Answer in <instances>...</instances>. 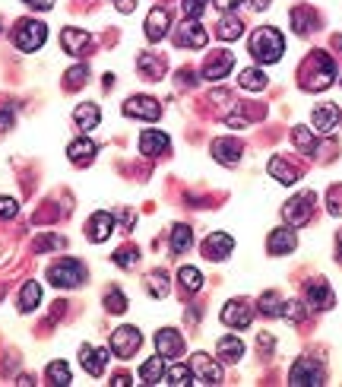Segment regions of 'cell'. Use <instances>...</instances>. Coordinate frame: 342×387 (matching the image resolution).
Returning <instances> with one entry per match:
<instances>
[{
  "label": "cell",
  "instance_id": "16",
  "mask_svg": "<svg viewBox=\"0 0 342 387\" xmlns=\"http://www.w3.org/2000/svg\"><path fill=\"white\" fill-rule=\"evenodd\" d=\"M231 67H235V58H231V51H216L203 67V76L206 80H225L231 74Z\"/></svg>",
  "mask_w": 342,
  "mask_h": 387
},
{
  "label": "cell",
  "instance_id": "12",
  "mask_svg": "<svg viewBox=\"0 0 342 387\" xmlns=\"http://www.w3.org/2000/svg\"><path fill=\"white\" fill-rule=\"evenodd\" d=\"M231 247H235V239L225 235V232H212L209 239L203 241V257L206 261H225L231 254Z\"/></svg>",
  "mask_w": 342,
  "mask_h": 387
},
{
  "label": "cell",
  "instance_id": "21",
  "mask_svg": "<svg viewBox=\"0 0 342 387\" xmlns=\"http://www.w3.org/2000/svg\"><path fill=\"white\" fill-rule=\"evenodd\" d=\"M60 45H64V51H70V54H86V51L92 48V35L82 32V29H64Z\"/></svg>",
  "mask_w": 342,
  "mask_h": 387
},
{
  "label": "cell",
  "instance_id": "38",
  "mask_svg": "<svg viewBox=\"0 0 342 387\" xmlns=\"http://www.w3.org/2000/svg\"><path fill=\"white\" fill-rule=\"evenodd\" d=\"M146 286H149V292H152L155 298H165L168 296V273H162V270H155V273H149L146 276Z\"/></svg>",
  "mask_w": 342,
  "mask_h": 387
},
{
  "label": "cell",
  "instance_id": "4",
  "mask_svg": "<svg viewBox=\"0 0 342 387\" xmlns=\"http://www.w3.org/2000/svg\"><path fill=\"white\" fill-rule=\"evenodd\" d=\"M45 38H48V29H45V23H38V19H23V23H16V29H13V45H16L19 51H38L41 45H45Z\"/></svg>",
  "mask_w": 342,
  "mask_h": 387
},
{
  "label": "cell",
  "instance_id": "40",
  "mask_svg": "<svg viewBox=\"0 0 342 387\" xmlns=\"http://www.w3.org/2000/svg\"><path fill=\"white\" fill-rule=\"evenodd\" d=\"M260 311L266 314V318H279V314H282V298H279L276 292H263L260 296Z\"/></svg>",
  "mask_w": 342,
  "mask_h": 387
},
{
  "label": "cell",
  "instance_id": "35",
  "mask_svg": "<svg viewBox=\"0 0 342 387\" xmlns=\"http://www.w3.org/2000/svg\"><path fill=\"white\" fill-rule=\"evenodd\" d=\"M139 74H146L149 80H162L165 76V60H159L155 54H139Z\"/></svg>",
  "mask_w": 342,
  "mask_h": 387
},
{
  "label": "cell",
  "instance_id": "56",
  "mask_svg": "<svg viewBox=\"0 0 342 387\" xmlns=\"http://www.w3.org/2000/svg\"><path fill=\"white\" fill-rule=\"evenodd\" d=\"M336 245H339V257H342V229H339V235H336Z\"/></svg>",
  "mask_w": 342,
  "mask_h": 387
},
{
  "label": "cell",
  "instance_id": "39",
  "mask_svg": "<svg viewBox=\"0 0 342 387\" xmlns=\"http://www.w3.org/2000/svg\"><path fill=\"white\" fill-rule=\"evenodd\" d=\"M48 381L51 384H57V387H67L70 381H73L70 378V365L67 362H51L48 365Z\"/></svg>",
  "mask_w": 342,
  "mask_h": 387
},
{
  "label": "cell",
  "instance_id": "49",
  "mask_svg": "<svg viewBox=\"0 0 342 387\" xmlns=\"http://www.w3.org/2000/svg\"><path fill=\"white\" fill-rule=\"evenodd\" d=\"M13 127V108H0V133H7Z\"/></svg>",
  "mask_w": 342,
  "mask_h": 387
},
{
  "label": "cell",
  "instance_id": "55",
  "mask_svg": "<svg viewBox=\"0 0 342 387\" xmlns=\"http://www.w3.org/2000/svg\"><path fill=\"white\" fill-rule=\"evenodd\" d=\"M260 346H263V349L273 346V340H269V333H260Z\"/></svg>",
  "mask_w": 342,
  "mask_h": 387
},
{
  "label": "cell",
  "instance_id": "8",
  "mask_svg": "<svg viewBox=\"0 0 342 387\" xmlns=\"http://www.w3.org/2000/svg\"><path fill=\"white\" fill-rule=\"evenodd\" d=\"M139 343H143V333L137 327H117L111 333V353L121 355V359H130L139 349Z\"/></svg>",
  "mask_w": 342,
  "mask_h": 387
},
{
  "label": "cell",
  "instance_id": "37",
  "mask_svg": "<svg viewBox=\"0 0 342 387\" xmlns=\"http://www.w3.org/2000/svg\"><path fill=\"white\" fill-rule=\"evenodd\" d=\"M178 280H181V286L187 289V292H196V289H203V273L196 270V267H181V270H178Z\"/></svg>",
  "mask_w": 342,
  "mask_h": 387
},
{
  "label": "cell",
  "instance_id": "52",
  "mask_svg": "<svg viewBox=\"0 0 342 387\" xmlns=\"http://www.w3.org/2000/svg\"><path fill=\"white\" fill-rule=\"evenodd\" d=\"M114 7L121 10V13H133V7H137V0H114Z\"/></svg>",
  "mask_w": 342,
  "mask_h": 387
},
{
  "label": "cell",
  "instance_id": "11",
  "mask_svg": "<svg viewBox=\"0 0 342 387\" xmlns=\"http://www.w3.org/2000/svg\"><path fill=\"white\" fill-rule=\"evenodd\" d=\"M206 29L200 25V19H184L178 29V45L181 48H206Z\"/></svg>",
  "mask_w": 342,
  "mask_h": 387
},
{
  "label": "cell",
  "instance_id": "24",
  "mask_svg": "<svg viewBox=\"0 0 342 387\" xmlns=\"http://www.w3.org/2000/svg\"><path fill=\"white\" fill-rule=\"evenodd\" d=\"M95 153L98 149H95V143H92L89 137H80V140H73L70 146H67V156L73 159L76 165H89L92 159H95Z\"/></svg>",
  "mask_w": 342,
  "mask_h": 387
},
{
  "label": "cell",
  "instance_id": "48",
  "mask_svg": "<svg viewBox=\"0 0 342 387\" xmlns=\"http://www.w3.org/2000/svg\"><path fill=\"white\" fill-rule=\"evenodd\" d=\"M19 213V203L13 197H0V219H13Z\"/></svg>",
  "mask_w": 342,
  "mask_h": 387
},
{
  "label": "cell",
  "instance_id": "2",
  "mask_svg": "<svg viewBox=\"0 0 342 387\" xmlns=\"http://www.w3.org/2000/svg\"><path fill=\"white\" fill-rule=\"evenodd\" d=\"M251 54L260 60V64H276V60L285 54L282 32H279V29H273V25L257 29V32L251 35Z\"/></svg>",
  "mask_w": 342,
  "mask_h": 387
},
{
  "label": "cell",
  "instance_id": "43",
  "mask_svg": "<svg viewBox=\"0 0 342 387\" xmlns=\"http://www.w3.org/2000/svg\"><path fill=\"white\" fill-rule=\"evenodd\" d=\"M89 80V67H73V70H67V76H64V86L67 89H80L82 82Z\"/></svg>",
  "mask_w": 342,
  "mask_h": 387
},
{
  "label": "cell",
  "instance_id": "14",
  "mask_svg": "<svg viewBox=\"0 0 342 387\" xmlns=\"http://www.w3.org/2000/svg\"><path fill=\"white\" fill-rule=\"evenodd\" d=\"M308 302L314 311H326V308H333L336 296H333V289H330V283L326 280H310L308 283Z\"/></svg>",
  "mask_w": 342,
  "mask_h": 387
},
{
  "label": "cell",
  "instance_id": "31",
  "mask_svg": "<svg viewBox=\"0 0 342 387\" xmlns=\"http://www.w3.org/2000/svg\"><path fill=\"white\" fill-rule=\"evenodd\" d=\"M38 302H41V286L38 283H25L23 292H19V302H16L19 311H35Z\"/></svg>",
  "mask_w": 342,
  "mask_h": 387
},
{
  "label": "cell",
  "instance_id": "30",
  "mask_svg": "<svg viewBox=\"0 0 342 387\" xmlns=\"http://www.w3.org/2000/svg\"><path fill=\"white\" fill-rule=\"evenodd\" d=\"M244 355V343L238 337H222L219 340V359L222 362H238Z\"/></svg>",
  "mask_w": 342,
  "mask_h": 387
},
{
  "label": "cell",
  "instance_id": "51",
  "mask_svg": "<svg viewBox=\"0 0 342 387\" xmlns=\"http://www.w3.org/2000/svg\"><path fill=\"white\" fill-rule=\"evenodd\" d=\"M25 7H32V10H51L54 7V0H23Z\"/></svg>",
  "mask_w": 342,
  "mask_h": 387
},
{
  "label": "cell",
  "instance_id": "28",
  "mask_svg": "<svg viewBox=\"0 0 342 387\" xmlns=\"http://www.w3.org/2000/svg\"><path fill=\"white\" fill-rule=\"evenodd\" d=\"M269 175H273L279 184H295V181H298V168H292V165L285 162L282 156L269 159Z\"/></svg>",
  "mask_w": 342,
  "mask_h": 387
},
{
  "label": "cell",
  "instance_id": "1",
  "mask_svg": "<svg viewBox=\"0 0 342 387\" xmlns=\"http://www.w3.org/2000/svg\"><path fill=\"white\" fill-rule=\"evenodd\" d=\"M336 80V60L326 51H310V58L301 67V86L308 92H320Z\"/></svg>",
  "mask_w": 342,
  "mask_h": 387
},
{
  "label": "cell",
  "instance_id": "47",
  "mask_svg": "<svg viewBox=\"0 0 342 387\" xmlns=\"http://www.w3.org/2000/svg\"><path fill=\"white\" fill-rule=\"evenodd\" d=\"M181 7H184V16L187 19H200V13L206 10V0H184Z\"/></svg>",
  "mask_w": 342,
  "mask_h": 387
},
{
  "label": "cell",
  "instance_id": "26",
  "mask_svg": "<svg viewBox=\"0 0 342 387\" xmlns=\"http://www.w3.org/2000/svg\"><path fill=\"white\" fill-rule=\"evenodd\" d=\"M139 381L143 384H159L165 381V355H152L146 362L139 365Z\"/></svg>",
  "mask_w": 342,
  "mask_h": 387
},
{
  "label": "cell",
  "instance_id": "3",
  "mask_svg": "<svg viewBox=\"0 0 342 387\" xmlns=\"http://www.w3.org/2000/svg\"><path fill=\"white\" fill-rule=\"evenodd\" d=\"M48 283L57 289H76L86 283V267L80 264V261H57L54 267L48 270Z\"/></svg>",
  "mask_w": 342,
  "mask_h": 387
},
{
  "label": "cell",
  "instance_id": "44",
  "mask_svg": "<svg viewBox=\"0 0 342 387\" xmlns=\"http://www.w3.org/2000/svg\"><path fill=\"white\" fill-rule=\"evenodd\" d=\"M137 261H139L137 247H117V251H114V264L117 267H133Z\"/></svg>",
  "mask_w": 342,
  "mask_h": 387
},
{
  "label": "cell",
  "instance_id": "5",
  "mask_svg": "<svg viewBox=\"0 0 342 387\" xmlns=\"http://www.w3.org/2000/svg\"><path fill=\"white\" fill-rule=\"evenodd\" d=\"M323 365L314 362V359H298L292 365V375H288V384L295 387H320L323 384Z\"/></svg>",
  "mask_w": 342,
  "mask_h": 387
},
{
  "label": "cell",
  "instance_id": "42",
  "mask_svg": "<svg viewBox=\"0 0 342 387\" xmlns=\"http://www.w3.org/2000/svg\"><path fill=\"white\" fill-rule=\"evenodd\" d=\"M279 318H285V321H304V302H298V298H292V302H282V314Z\"/></svg>",
  "mask_w": 342,
  "mask_h": 387
},
{
  "label": "cell",
  "instance_id": "13",
  "mask_svg": "<svg viewBox=\"0 0 342 387\" xmlns=\"http://www.w3.org/2000/svg\"><path fill=\"white\" fill-rule=\"evenodd\" d=\"M155 349H159V355H165V359H178L181 353H184V337H181L178 330H159L155 333Z\"/></svg>",
  "mask_w": 342,
  "mask_h": 387
},
{
  "label": "cell",
  "instance_id": "6",
  "mask_svg": "<svg viewBox=\"0 0 342 387\" xmlns=\"http://www.w3.org/2000/svg\"><path fill=\"white\" fill-rule=\"evenodd\" d=\"M310 213H314V194H310V190H304L301 197H292L288 203L282 206V219L292 225V229L308 225L310 223Z\"/></svg>",
  "mask_w": 342,
  "mask_h": 387
},
{
  "label": "cell",
  "instance_id": "25",
  "mask_svg": "<svg viewBox=\"0 0 342 387\" xmlns=\"http://www.w3.org/2000/svg\"><path fill=\"white\" fill-rule=\"evenodd\" d=\"M339 124V108L333 105V102H326V105L314 108V127H317L320 133H330Z\"/></svg>",
  "mask_w": 342,
  "mask_h": 387
},
{
  "label": "cell",
  "instance_id": "22",
  "mask_svg": "<svg viewBox=\"0 0 342 387\" xmlns=\"http://www.w3.org/2000/svg\"><path fill=\"white\" fill-rule=\"evenodd\" d=\"M168 146H171V140H168V133H162V131H146L139 137V149L146 156H162V153H168Z\"/></svg>",
  "mask_w": 342,
  "mask_h": 387
},
{
  "label": "cell",
  "instance_id": "29",
  "mask_svg": "<svg viewBox=\"0 0 342 387\" xmlns=\"http://www.w3.org/2000/svg\"><path fill=\"white\" fill-rule=\"evenodd\" d=\"M190 245H194V232H190V225L178 223L174 229H171V251H174V254H184V251H190Z\"/></svg>",
  "mask_w": 342,
  "mask_h": 387
},
{
  "label": "cell",
  "instance_id": "57",
  "mask_svg": "<svg viewBox=\"0 0 342 387\" xmlns=\"http://www.w3.org/2000/svg\"><path fill=\"white\" fill-rule=\"evenodd\" d=\"M336 48H339V51H342V35H336Z\"/></svg>",
  "mask_w": 342,
  "mask_h": 387
},
{
  "label": "cell",
  "instance_id": "7",
  "mask_svg": "<svg viewBox=\"0 0 342 387\" xmlns=\"http://www.w3.org/2000/svg\"><path fill=\"white\" fill-rule=\"evenodd\" d=\"M124 115L137 118V121H159L162 118V105L149 96H133V99L124 102Z\"/></svg>",
  "mask_w": 342,
  "mask_h": 387
},
{
  "label": "cell",
  "instance_id": "19",
  "mask_svg": "<svg viewBox=\"0 0 342 387\" xmlns=\"http://www.w3.org/2000/svg\"><path fill=\"white\" fill-rule=\"evenodd\" d=\"M114 229V216L111 213H95L89 216V223H86V239L89 241H108Z\"/></svg>",
  "mask_w": 342,
  "mask_h": 387
},
{
  "label": "cell",
  "instance_id": "36",
  "mask_svg": "<svg viewBox=\"0 0 342 387\" xmlns=\"http://www.w3.org/2000/svg\"><path fill=\"white\" fill-rule=\"evenodd\" d=\"M165 381L174 387H187V384H194V371H190V365H171L165 371Z\"/></svg>",
  "mask_w": 342,
  "mask_h": 387
},
{
  "label": "cell",
  "instance_id": "33",
  "mask_svg": "<svg viewBox=\"0 0 342 387\" xmlns=\"http://www.w3.org/2000/svg\"><path fill=\"white\" fill-rule=\"evenodd\" d=\"M241 32H244V23L238 16H225V19H219V29H216V35H219L222 41H235V38H241Z\"/></svg>",
  "mask_w": 342,
  "mask_h": 387
},
{
  "label": "cell",
  "instance_id": "18",
  "mask_svg": "<svg viewBox=\"0 0 342 387\" xmlns=\"http://www.w3.org/2000/svg\"><path fill=\"white\" fill-rule=\"evenodd\" d=\"M168 29H171L168 10H165V7H155L152 13H149V19H146V38H149V41H162Z\"/></svg>",
  "mask_w": 342,
  "mask_h": 387
},
{
  "label": "cell",
  "instance_id": "45",
  "mask_svg": "<svg viewBox=\"0 0 342 387\" xmlns=\"http://www.w3.org/2000/svg\"><path fill=\"white\" fill-rule=\"evenodd\" d=\"M326 210L333 216H342V184H333L330 194H326Z\"/></svg>",
  "mask_w": 342,
  "mask_h": 387
},
{
  "label": "cell",
  "instance_id": "9",
  "mask_svg": "<svg viewBox=\"0 0 342 387\" xmlns=\"http://www.w3.org/2000/svg\"><path fill=\"white\" fill-rule=\"evenodd\" d=\"M190 371H194L196 384H219L222 381V368L212 362L206 353H196L194 359H190Z\"/></svg>",
  "mask_w": 342,
  "mask_h": 387
},
{
  "label": "cell",
  "instance_id": "34",
  "mask_svg": "<svg viewBox=\"0 0 342 387\" xmlns=\"http://www.w3.org/2000/svg\"><path fill=\"white\" fill-rule=\"evenodd\" d=\"M292 143H295V149H301L304 156H314V153H317V140H314V133H310L308 127H295Z\"/></svg>",
  "mask_w": 342,
  "mask_h": 387
},
{
  "label": "cell",
  "instance_id": "54",
  "mask_svg": "<svg viewBox=\"0 0 342 387\" xmlns=\"http://www.w3.org/2000/svg\"><path fill=\"white\" fill-rule=\"evenodd\" d=\"M247 3H251L253 10H266L269 7V0H247Z\"/></svg>",
  "mask_w": 342,
  "mask_h": 387
},
{
  "label": "cell",
  "instance_id": "41",
  "mask_svg": "<svg viewBox=\"0 0 342 387\" xmlns=\"http://www.w3.org/2000/svg\"><path fill=\"white\" fill-rule=\"evenodd\" d=\"M105 308H108L111 314H124V311H127V296H124L121 289H108Z\"/></svg>",
  "mask_w": 342,
  "mask_h": 387
},
{
  "label": "cell",
  "instance_id": "20",
  "mask_svg": "<svg viewBox=\"0 0 342 387\" xmlns=\"http://www.w3.org/2000/svg\"><path fill=\"white\" fill-rule=\"evenodd\" d=\"M80 362H82V368L89 371V375H102L105 371V365H108V349H98V346H82L80 349Z\"/></svg>",
  "mask_w": 342,
  "mask_h": 387
},
{
  "label": "cell",
  "instance_id": "53",
  "mask_svg": "<svg viewBox=\"0 0 342 387\" xmlns=\"http://www.w3.org/2000/svg\"><path fill=\"white\" fill-rule=\"evenodd\" d=\"M111 384L114 387H127V384H130V378H127V375L121 371V375H114V378H111Z\"/></svg>",
  "mask_w": 342,
  "mask_h": 387
},
{
  "label": "cell",
  "instance_id": "27",
  "mask_svg": "<svg viewBox=\"0 0 342 387\" xmlns=\"http://www.w3.org/2000/svg\"><path fill=\"white\" fill-rule=\"evenodd\" d=\"M73 121L80 131H92V127H98V121H102V111H98L92 102H82V105H76Z\"/></svg>",
  "mask_w": 342,
  "mask_h": 387
},
{
  "label": "cell",
  "instance_id": "32",
  "mask_svg": "<svg viewBox=\"0 0 342 387\" xmlns=\"http://www.w3.org/2000/svg\"><path fill=\"white\" fill-rule=\"evenodd\" d=\"M238 82H241V89H247V92H263L266 89V74L257 70V67H251V70H244V74L238 76Z\"/></svg>",
  "mask_w": 342,
  "mask_h": 387
},
{
  "label": "cell",
  "instance_id": "46",
  "mask_svg": "<svg viewBox=\"0 0 342 387\" xmlns=\"http://www.w3.org/2000/svg\"><path fill=\"white\" fill-rule=\"evenodd\" d=\"M67 241L60 235H45V239L35 241V251H54V247H64Z\"/></svg>",
  "mask_w": 342,
  "mask_h": 387
},
{
  "label": "cell",
  "instance_id": "23",
  "mask_svg": "<svg viewBox=\"0 0 342 387\" xmlns=\"http://www.w3.org/2000/svg\"><path fill=\"white\" fill-rule=\"evenodd\" d=\"M317 13H314V10L310 7H295L292 10V29L298 35H310L314 32V29H317Z\"/></svg>",
  "mask_w": 342,
  "mask_h": 387
},
{
  "label": "cell",
  "instance_id": "15",
  "mask_svg": "<svg viewBox=\"0 0 342 387\" xmlns=\"http://www.w3.org/2000/svg\"><path fill=\"white\" fill-rule=\"evenodd\" d=\"M295 247H298V235H295L292 225H285V229H276L273 235L266 239V251L269 254H292Z\"/></svg>",
  "mask_w": 342,
  "mask_h": 387
},
{
  "label": "cell",
  "instance_id": "17",
  "mask_svg": "<svg viewBox=\"0 0 342 387\" xmlns=\"http://www.w3.org/2000/svg\"><path fill=\"white\" fill-rule=\"evenodd\" d=\"M241 153H244V146H241L238 140H231V137H222V140L212 143V159L222 162V165H238Z\"/></svg>",
  "mask_w": 342,
  "mask_h": 387
},
{
  "label": "cell",
  "instance_id": "10",
  "mask_svg": "<svg viewBox=\"0 0 342 387\" xmlns=\"http://www.w3.org/2000/svg\"><path fill=\"white\" fill-rule=\"evenodd\" d=\"M222 321H225L228 327L241 330L253 321V308L247 305L244 298H231V302H225V308H222Z\"/></svg>",
  "mask_w": 342,
  "mask_h": 387
},
{
  "label": "cell",
  "instance_id": "50",
  "mask_svg": "<svg viewBox=\"0 0 342 387\" xmlns=\"http://www.w3.org/2000/svg\"><path fill=\"white\" fill-rule=\"evenodd\" d=\"M216 7H219V13H231V10H238V3L241 0H212Z\"/></svg>",
  "mask_w": 342,
  "mask_h": 387
}]
</instances>
